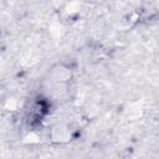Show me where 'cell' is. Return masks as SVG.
I'll return each instance as SVG.
<instances>
[{
	"label": "cell",
	"instance_id": "6da1fadb",
	"mask_svg": "<svg viewBox=\"0 0 159 159\" xmlns=\"http://www.w3.org/2000/svg\"><path fill=\"white\" fill-rule=\"evenodd\" d=\"M53 138L56 140H67L70 138V133L63 128H56L53 132Z\"/></svg>",
	"mask_w": 159,
	"mask_h": 159
}]
</instances>
